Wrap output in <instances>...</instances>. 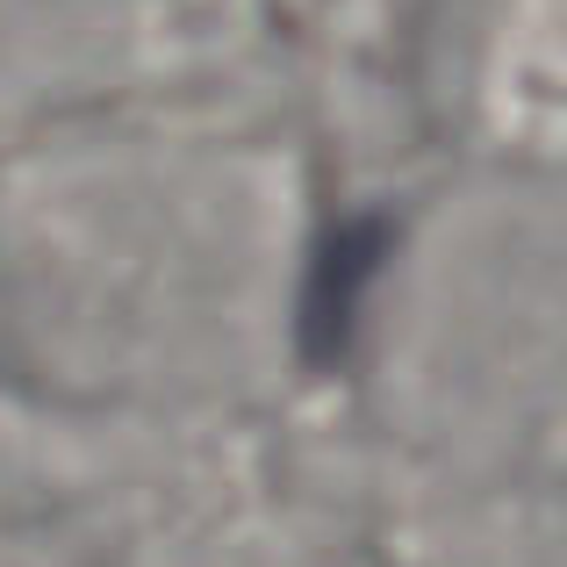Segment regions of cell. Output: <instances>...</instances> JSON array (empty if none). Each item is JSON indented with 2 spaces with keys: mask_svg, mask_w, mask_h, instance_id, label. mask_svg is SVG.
<instances>
[{
  "mask_svg": "<svg viewBox=\"0 0 567 567\" xmlns=\"http://www.w3.org/2000/svg\"><path fill=\"white\" fill-rule=\"evenodd\" d=\"M381 245H388V237L374 230V223H346V230L323 237L317 266H309V295H302V323H309V346H317V352L346 346V331H352V302H360L367 280H374Z\"/></svg>",
  "mask_w": 567,
  "mask_h": 567,
  "instance_id": "1",
  "label": "cell"
}]
</instances>
